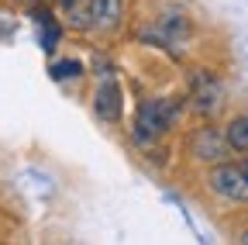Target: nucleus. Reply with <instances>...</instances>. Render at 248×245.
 Here are the masks:
<instances>
[{"label":"nucleus","instance_id":"f257e3e1","mask_svg":"<svg viewBox=\"0 0 248 245\" xmlns=\"http://www.w3.org/2000/svg\"><path fill=\"white\" fill-rule=\"evenodd\" d=\"M179 117V104L172 100H145L138 107V117H135V138L138 142H159Z\"/></svg>","mask_w":248,"mask_h":245},{"label":"nucleus","instance_id":"f03ea898","mask_svg":"<svg viewBox=\"0 0 248 245\" xmlns=\"http://www.w3.org/2000/svg\"><path fill=\"white\" fill-rule=\"evenodd\" d=\"M210 190L224 200H234V204H248V159L245 163H221L214 166L210 176Z\"/></svg>","mask_w":248,"mask_h":245},{"label":"nucleus","instance_id":"7ed1b4c3","mask_svg":"<svg viewBox=\"0 0 248 245\" xmlns=\"http://www.w3.org/2000/svg\"><path fill=\"white\" fill-rule=\"evenodd\" d=\"M86 17L97 32H117L124 21V0H86Z\"/></svg>","mask_w":248,"mask_h":245},{"label":"nucleus","instance_id":"20e7f679","mask_svg":"<svg viewBox=\"0 0 248 245\" xmlns=\"http://www.w3.org/2000/svg\"><path fill=\"white\" fill-rule=\"evenodd\" d=\"M93 111H97V117H104V121H121V114H124V100H121V90H117V83L114 80H107V83H100L97 86V97H93Z\"/></svg>","mask_w":248,"mask_h":245},{"label":"nucleus","instance_id":"39448f33","mask_svg":"<svg viewBox=\"0 0 248 245\" xmlns=\"http://www.w3.org/2000/svg\"><path fill=\"white\" fill-rule=\"evenodd\" d=\"M193 100H197V111L200 114H214L217 107H221V86H217L214 76L200 73L193 80Z\"/></svg>","mask_w":248,"mask_h":245},{"label":"nucleus","instance_id":"423d86ee","mask_svg":"<svg viewBox=\"0 0 248 245\" xmlns=\"http://www.w3.org/2000/svg\"><path fill=\"white\" fill-rule=\"evenodd\" d=\"M224 148H231L228 138H221L214 128H203V131L193 138V156H197V159H207V163H217V159L224 156Z\"/></svg>","mask_w":248,"mask_h":245},{"label":"nucleus","instance_id":"0eeeda50","mask_svg":"<svg viewBox=\"0 0 248 245\" xmlns=\"http://www.w3.org/2000/svg\"><path fill=\"white\" fill-rule=\"evenodd\" d=\"M228 145L234 152H241V156H248V117H234L231 125H228Z\"/></svg>","mask_w":248,"mask_h":245},{"label":"nucleus","instance_id":"6e6552de","mask_svg":"<svg viewBox=\"0 0 248 245\" xmlns=\"http://www.w3.org/2000/svg\"><path fill=\"white\" fill-rule=\"evenodd\" d=\"M38 28H42V32H38V42H42V49L45 52H52L55 45H59V24L52 21V14H38Z\"/></svg>","mask_w":248,"mask_h":245},{"label":"nucleus","instance_id":"1a4fd4ad","mask_svg":"<svg viewBox=\"0 0 248 245\" xmlns=\"http://www.w3.org/2000/svg\"><path fill=\"white\" fill-rule=\"evenodd\" d=\"M48 73H52V80H76L79 73H83V63L79 59H59V63H52L48 66Z\"/></svg>","mask_w":248,"mask_h":245},{"label":"nucleus","instance_id":"9d476101","mask_svg":"<svg viewBox=\"0 0 248 245\" xmlns=\"http://www.w3.org/2000/svg\"><path fill=\"white\" fill-rule=\"evenodd\" d=\"M55 4H59V7H66V11H76V7H79V0H55Z\"/></svg>","mask_w":248,"mask_h":245},{"label":"nucleus","instance_id":"9b49d317","mask_svg":"<svg viewBox=\"0 0 248 245\" xmlns=\"http://www.w3.org/2000/svg\"><path fill=\"white\" fill-rule=\"evenodd\" d=\"M241 242H248V231H245V238H241Z\"/></svg>","mask_w":248,"mask_h":245}]
</instances>
